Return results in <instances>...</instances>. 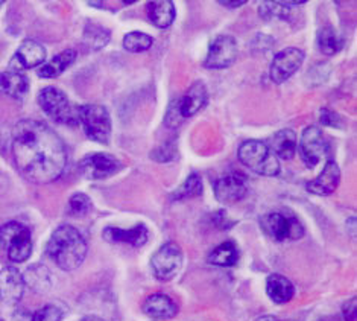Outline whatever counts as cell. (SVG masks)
Masks as SVG:
<instances>
[{
    "instance_id": "obj_26",
    "label": "cell",
    "mask_w": 357,
    "mask_h": 321,
    "mask_svg": "<svg viewBox=\"0 0 357 321\" xmlns=\"http://www.w3.org/2000/svg\"><path fill=\"white\" fill-rule=\"evenodd\" d=\"M239 250L233 241H225L216 247L208 256V264L216 267H234L239 262Z\"/></svg>"
},
{
    "instance_id": "obj_20",
    "label": "cell",
    "mask_w": 357,
    "mask_h": 321,
    "mask_svg": "<svg viewBox=\"0 0 357 321\" xmlns=\"http://www.w3.org/2000/svg\"><path fill=\"white\" fill-rule=\"evenodd\" d=\"M29 90V80L23 72L5 70L0 73V93L14 99H22L26 96Z\"/></svg>"
},
{
    "instance_id": "obj_6",
    "label": "cell",
    "mask_w": 357,
    "mask_h": 321,
    "mask_svg": "<svg viewBox=\"0 0 357 321\" xmlns=\"http://www.w3.org/2000/svg\"><path fill=\"white\" fill-rule=\"evenodd\" d=\"M38 104L50 119L63 125L78 124V107H75L63 90L45 87L38 93Z\"/></svg>"
},
{
    "instance_id": "obj_11",
    "label": "cell",
    "mask_w": 357,
    "mask_h": 321,
    "mask_svg": "<svg viewBox=\"0 0 357 321\" xmlns=\"http://www.w3.org/2000/svg\"><path fill=\"white\" fill-rule=\"evenodd\" d=\"M326 153L327 143L324 139V134H322L318 126H307V128L304 130L300 142V156L304 165L310 169L317 167L321 160L326 157Z\"/></svg>"
},
{
    "instance_id": "obj_4",
    "label": "cell",
    "mask_w": 357,
    "mask_h": 321,
    "mask_svg": "<svg viewBox=\"0 0 357 321\" xmlns=\"http://www.w3.org/2000/svg\"><path fill=\"white\" fill-rule=\"evenodd\" d=\"M0 247L14 264L26 262L32 255V233L22 223H6L0 227Z\"/></svg>"
},
{
    "instance_id": "obj_35",
    "label": "cell",
    "mask_w": 357,
    "mask_h": 321,
    "mask_svg": "<svg viewBox=\"0 0 357 321\" xmlns=\"http://www.w3.org/2000/svg\"><path fill=\"white\" fill-rule=\"evenodd\" d=\"M180 119H183V117H181V113H180V108H178V100H175V103L171 105V108H169L167 114H166V125L178 126L181 124Z\"/></svg>"
},
{
    "instance_id": "obj_23",
    "label": "cell",
    "mask_w": 357,
    "mask_h": 321,
    "mask_svg": "<svg viewBox=\"0 0 357 321\" xmlns=\"http://www.w3.org/2000/svg\"><path fill=\"white\" fill-rule=\"evenodd\" d=\"M76 57H78V54H76L75 49L63 50L61 54L55 55L52 60L43 63V66L38 69V77L46 78V80H52V78L59 77V75H61L67 69V67H70L75 63Z\"/></svg>"
},
{
    "instance_id": "obj_12",
    "label": "cell",
    "mask_w": 357,
    "mask_h": 321,
    "mask_svg": "<svg viewBox=\"0 0 357 321\" xmlns=\"http://www.w3.org/2000/svg\"><path fill=\"white\" fill-rule=\"evenodd\" d=\"M237 52V41L231 36H219L213 43L210 45L208 54L206 61H204V67L207 69H227L231 64H234Z\"/></svg>"
},
{
    "instance_id": "obj_22",
    "label": "cell",
    "mask_w": 357,
    "mask_h": 321,
    "mask_svg": "<svg viewBox=\"0 0 357 321\" xmlns=\"http://www.w3.org/2000/svg\"><path fill=\"white\" fill-rule=\"evenodd\" d=\"M146 14L157 28L165 29L171 27L175 20V5L171 0H154V2H148Z\"/></svg>"
},
{
    "instance_id": "obj_13",
    "label": "cell",
    "mask_w": 357,
    "mask_h": 321,
    "mask_svg": "<svg viewBox=\"0 0 357 321\" xmlns=\"http://www.w3.org/2000/svg\"><path fill=\"white\" fill-rule=\"evenodd\" d=\"M248 193V179L241 172H231L220 177L215 183V197L224 204L241 201Z\"/></svg>"
},
{
    "instance_id": "obj_21",
    "label": "cell",
    "mask_w": 357,
    "mask_h": 321,
    "mask_svg": "<svg viewBox=\"0 0 357 321\" xmlns=\"http://www.w3.org/2000/svg\"><path fill=\"white\" fill-rule=\"evenodd\" d=\"M266 294L277 305H284L294 299L295 286L282 274H271L266 281Z\"/></svg>"
},
{
    "instance_id": "obj_8",
    "label": "cell",
    "mask_w": 357,
    "mask_h": 321,
    "mask_svg": "<svg viewBox=\"0 0 357 321\" xmlns=\"http://www.w3.org/2000/svg\"><path fill=\"white\" fill-rule=\"evenodd\" d=\"M183 267V250L175 242L161 245L158 251L151 259V268L155 278L161 282H169L180 273Z\"/></svg>"
},
{
    "instance_id": "obj_16",
    "label": "cell",
    "mask_w": 357,
    "mask_h": 321,
    "mask_svg": "<svg viewBox=\"0 0 357 321\" xmlns=\"http://www.w3.org/2000/svg\"><path fill=\"white\" fill-rule=\"evenodd\" d=\"M339 181H341V169H339L337 163L333 162V160H328L322 172L317 179L309 181L305 189L313 193V195L327 197L337 189Z\"/></svg>"
},
{
    "instance_id": "obj_32",
    "label": "cell",
    "mask_w": 357,
    "mask_h": 321,
    "mask_svg": "<svg viewBox=\"0 0 357 321\" xmlns=\"http://www.w3.org/2000/svg\"><path fill=\"white\" fill-rule=\"evenodd\" d=\"M108 29L102 28V27H98V24H89V27L86 28V41L87 45L91 47V49H102L105 45H108L109 38H112V36H109Z\"/></svg>"
},
{
    "instance_id": "obj_19",
    "label": "cell",
    "mask_w": 357,
    "mask_h": 321,
    "mask_svg": "<svg viewBox=\"0 0 357 321\" xmlns=\"http://www.w3.org/2000/svg\"><path fill=\"white\" fill-rule=\"evenodd\" d=\"M149 233L146 225L137 224L132 229H116V227H107L104 230V239L112 244H128L132 247H142L148 242Z\"/></svg>"
},
{
    "instance_id": "obj_36",
    "label": "cell",
    "mask_w": 357,
    "mask_h": 321,
    "mask_svg": "<svg viewBox=\"0 0 357 321\" xmlns=\"http://www.w3.org/2000/svg\"><path fill=\"white\" fill-rule=\"evenodd\" d=\"M319 121L327 126H339V117L335 112H331L328 108H321Z\"/></svg>"
},
{
    "instance_id": "obj_1",
    "label": "cell",
    "mask_w": 357,
    "mask_h": 321,
    "mask_svg": "<svg viewBox=\"0 0 357 321\" xmlns=\"http://www.w3.org/2000/svg\"><path fill=\"white\" fill-rule=\"evenodd\" d=\"M11 153L20 174L37 184L58 180L67 165L61 137L46 124L32 119L15 124L11 134Z\"/></svg>"
},
{
    "instance_id": "obj_42",
    "label": "cell",
    "mask_w": 357,
    "mask_h": 321,
    "mask_svg": "<svg viewBox=\"0 0 357 321\" xmlns=\"http://www.w3.org/2000/svg\"><path fill=\"white\" fill-rule=\"evenodd\" d=\"M280 321V320H278ZM284 321H292V320H284Z\"/></svg>"
},
{
    "instance_id": "obj_37",
    "label": "cell",
    "mask_w": 357,
    "mask_h": 321,
    "mask_svg": "<svg viewBox=\"0 0 357 321\" xmlns=\"http://www.w3.org/2000/svg\"><path fill=\"white\" fill-rule=\"evenodd\" d=\"M356 297L344 303L342 306V317L344 321H356Z\"/></svg>"
},
{
    "instance_id": "obj_17",
    "label": "cell",
    "mask_w": 357,
    "mask_h": 321,
    "mask_svg": "<svg viewBox=\"0 0 357 321\" xmlns=\"http://www.w3.org/2000/svg\"><path fill=\"white\" fill-rule=\"evenodd\" d=\"M208 100V91L206 84L197 81L189 87L184 93V96L181 99H178V108H180V113L183 119H187V117H192L197 113H199L201 110L206 107Z\"/></svg>"
},
{
    "instance_id": "obj_31",
    "label": "cell",
    "mask_w": 357,
    "mask_h": 321,
    "mask_svg": "<svg viewBox=\"0 0 357 321\" xmlns=\"http://www.w3.org/2000/svg\"><path fill=\"white\" fill-rule=\"evenodd\" d=\"M93 210V202L91 200L82 192H76L69 200V209H67V214L73 218H82L87 216Z\"/></svg>"
},
{
    "instance_id": "obj_25",
    "label": "cell",
    "mask_w": 357,
    "mask_h": 321,
    "mask_svg": "<svg viewBox=\"0 0 357 321\" xmlns=\"http://www.w3.org/2000/svg\"><path fill=\"white\" fill-rule=\"evenodd\" d=\"M272 153L283 160H291L296 151V134L294 130H282L271 139Z\"/></svg>"
},
{
    "instance_id": "obj_39",
    "label": "cell",
    "mask_w": 357,
    "mask_h": 321,
    "mask_svg": "<svg viewBox=\"0 0 357 321\" xmlns=\"http://www.w3.org/2000/svg\"><path fill=\"white\" fill-rule=\"evenodd\" d=\"M256 321H278V318L274 315H263V317L257 318Z\"/></svg>"
},
{
    "instance_id": "obj_24",
    "label": "cell",
    "mask_w": 357,
    "mask_h": 321,
    "mask_svg": "<svg viewBox=\"0 0 357 321\" xmlns=\"http://www.w3.org/2000/svg\"><path fill=\"white\" fill-rule=\"evenodd\" d=\"M23 282L36 292H47L52 288V276L43 265H32L24 271Z\"/></svg>"
},
{
    "instance_id": "obj_30",
    "label": "cell",
    "mask_w": 357,
    "mask_h": 321,
    "mask_svg": "<svg viewBox=\"0 0 357 321\" xmlns=\"http://www.w3.org/2000/svg\"><path fill=\"white\" fill-rule=\"evenodd\" d=\"M202 193V180L198 174H190L187 180L174 192V200L197 198Z\"/></svg>"
},
{
    "instance_id": "obj_29",
    "label": "cell",
    "mask_w": 357,
    "mask_h": 321,
    "mask_svg": "<svg viewBox=\"0 0 357 321\" xmlns=\"http://www.w3.org/2000/svg\"><path fill=\"white\" fill-rule=\"evenodd\" d=\"M152 45H154V38H152L149 33L139 32V31L126 33L123 38V47L134 54L144 52V50L151 49Z\"/></svg>"
},
{
    "instance_id": "obj_3",
    "label": "cell",
    "mask_w": 357,
    "mask_h": 321,
    "mask_svg": "<svg viewBox=\"0 0 357 321\" xmlns=\"http://www.w3.org/2000/svg\"><path fill=\"white\" fill-rule=\"evenodd\" d=\"M239 160L252 172L263 177H275L280 174V160L272 153L269 145L260 140H248L239 148Z\"/></svg>"
},
{
    "instance_id": "obj_7",
    "label": "cell",
    "mask_w": 357,
    "mask_h": 321,
    "mask_svg": "<svg viewBox=\"0 0 357 321\" xmlns=\"http://www.w3.org/2000/svg\"><path fill=\"white\" fill-rule=\"evenodd\" d=\"M260 225L269 238L277 242L298 241L304 236V227L295 216L284 212H271L260 219Z\"/></svg>"
},
{
    "instance_id": "obj_34",
    "label": "cell",
    "mask_w": 357,
    "mask_h": 321,
    "mask_svg": "<svg viewBox=\"0 0 357 321\" xmlns=\"http://www.w3.org/2000/svg\"><path fill=\"white\" fill-rule=\"evenodd\" d=\"M178 157V149L175 143H165L160 148H157L154 153H152V158L157 160V162H172Z\"/></svg>"
},
{
    "instance_id": "obj_14",
    "label": "cell",
    "mask_w": 357,
    "mask_h": 321,
    "mask_svg": "<svg viewBox=\"0 0 357 321\" xmlns=\"http://www.w3.org/2000/svg\"><path fill=\"white\" fill-rule=\"evenodd\" d=\"M47 52L43 45H40L38 41L26 40L17 49L13 60L10 63L11 70L23 72L26 69H33L46 61Z\"/></svg>"
},
{
    "instance_id": "obj_41",
    "label": "cell",
    "mask_w": 357,
    "mask_h": 321,
    "mask_svg": "<svg viewBox=\"0 0 357 321\" xmlns=\"http://www.w3.org/2000/svg\"><path fill=\"white\" fill-rule=\"evenodd\" d=\"M3 5V2H0V6H2Z\"/></svg>"
},
{
    "instance_id": "obj_2",
    "label": "cell",
    "mask_w": 357,
    "mask_h": 321,
    "mask_svg": "<svg viewBox=\"0 0 357 321\" xmlns=\"http://www.w3.org/2000/svg\"><path fill=\"white\" fill-rule=\"evenodd\" d=\"M46 253L56 267L64 271H73L82 265L87 256V242L79 230L69 224H63L50 236Z\"/></svg>"
},
{
    "instance_id": "obj_9",
    "label": "cell",
    "mask_w": 357,
    "mask_h": 321,
    "mask_svg": "<svg viewBox=\"0 0 357 321\" xmlns=\"http://www.w3.org/2000/svg\"><path fill=\"white\" fill-rule=\"evenodd\" d=\"M122 169V163L112 156L95 153L84 157L79 162L81 174L89 180H105L117 174Z\"/></svg>"
},
{
    "instance_id": "obj_38",
    "label": "cell",
    "mask_w": 357,
    "mask_h": 321,
    "mask_svg": "<svg viewBox=\"0 0 357 321\" xmlns=\"http://www.w3.org/2000/svg\"><path fill=\"white\" fill-rule=\"evenodd\" d=\"M222 6L229 8V10H234V8H241L243 5H246L245 0H237V2H231V0H228V2H219Z\"/></svg>"
},
{
    "instance_id": "obj_27",
    "label": "cell",
    "mask_w": 357,
    "mask_h": 321,
    "mask_svg": "<svg viewBox=\"0 0 357 321\" xmlns=\"http://www.w3.org/2000/svg\"><path fill=\"white\" fill-rule=\"evenodd\" d=\"M305 2H261L259 6V14L263 20L271 19H286L291 13V6H300Z\"/></svg>"
},
{
    "instance_id": "obj_28",
    "label": "cell",
    "mask_w": 357,
    "mask_h": 321,
    "mask_svg": "<svg viewBox=\"0 0 357 321\" xmlns=\"http://www.w3.org/2000/svg\"><path fill=\"white\" fill-rule=\"evenodd\" d=\"M318 46L319 50L324 55H335L341 50V38H339L337 32L331 27L321 28L318 32Z\"/></svg>"
},
{
    "instance_id": "obj_40",
    "label": "cell",
    "mask_w": 357,
    "mask_h": 321,
    "mask_svg": "<svg viewBox=\"0 0 357 321\" xmlns=\"http://www.w3.org/2000/svg\"><path fill=\"white\" fill-rule=\"evenodd\" d=\"M82 321H104V320L96 317V315H87V317L82 318Z\"/></svg>"
},
{
    "instance_id": "obj_33",
    "label": "cell",
    "mask_w": 357,
    "mask_h": 321,
    "mask_svg": "<svg viewBox=\"0 0 357 321\" xmlns=\"http://www.w3.org/2000/svg\"><path fill=\"white\" fill-rule=\"evenodd\" d=\"M63 312L55 305H46L32 314L31 321H61Z\"/></svg>"
},
{
    "instance_id": "obj_10",
    "label": "cell",
    "mask_w": 357,
    "mask_h": 321,
    "mask_svg": "<svg viewBox=\"0 0 357 321\" xmlns=\"http://www.w3.org/2000/svg\"><path fill=\"white\" fill-rule=\"evenodd\" d=\"M304 61V52L298 47H286L275 55L271 64L269 77L275 84H282L300 70Z\"/></svg>"
},
{
    "instance_id": "obj_18",
    "label": "cell",
    "mask_w": 357,
    "mask_h": 321,
    "mask_svg": "<svg viewBox=\"0 0 357 321\" xmlns=\"http://www.w3.org/2000/svg\"><path fill=\"white\" fill-rule=\"evenodd\" d=\"M143 312L151 320L166 321L178 314L176 303L166 294H152L143 303Z\"/></svg>"
},
{
    "instance_id": "obj_5",
    "label": "cell",
    "mask_w": 357,
    "mask_h": 321,
    "mask_svg": "<svg viewBox=\"0 0 357 321\" xmlns=\"http://www.w3.org/2000/svg\"><path fill=\"white\" fill-rule=\"evenodd\" d=\"M78 124H81L86 136L107 145L112 140V117L104 105L89 104L78 107Z\"/></svg>"
},
{
    "instance_id": "obj_15",
    "label": "cell",
    "mask_w": 357,
    "mask_h": 321,
    "mask_svg": "<svg viewBox=\"0 0 357 321\" xmlns=\"http://www.w3.org/2000/svg\"><path fill=\"white\" fill-rule=\"evenodd\" d=\"M24 292L23 276L14 267H6L0 271V305L13 306L19 303Z\"/></svg>"
}]
</instances>
